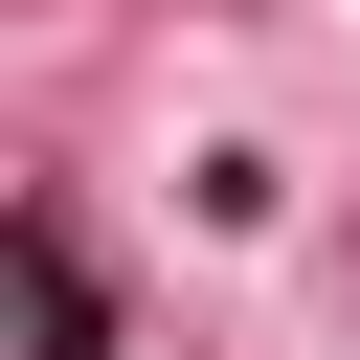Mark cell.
I'll return each instance as SVG.
<instances>
[{
  "label": "cell",
  "instance_id": "cell-1",
  "mask_svg": "<svg viewBox=\"0 0 360 360\" xmlns=\"http://www.w3.org/2000/svg\"><path fill=\"white\" fill-rule=\"evenodd\" d=\"M22 292H45V360H112V315H90V248L22 202Z\"/></svg>",
  "mask_w": 360,
  "mask_h": 360
}]
</instances>
